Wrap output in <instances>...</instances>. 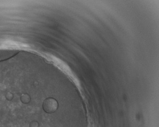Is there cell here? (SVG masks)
Segmentation results:
<instances>
[{"mask_svg":"<svg viewBox=\"0 0 159 127\" xmlns=\"http://www.w3.org/2000/svg\"><path fill=\"white\" fill-rule=\"evenodd\" d=\"M19 52L17 49L10 48L0 49V61L7 60L13 57Z\"/></svg>","mask_w":159,"mask_h":127,"instance_id":"1","label":"cell"},{"mask_svg":"<svg viewBox=\"0 0 159 127\" xmlns=\"http://www.w3.org/2000/svg\"><path fill=\"white\" fill-rule=\"evenodd\" d=\"M57 102L53 98H48L44 103V109L48 113H53L57 109Z\"/></svg>","mask_w":159,"mask_h":127,"instance_id":"2","label":"cell"}]
</instances>
